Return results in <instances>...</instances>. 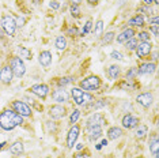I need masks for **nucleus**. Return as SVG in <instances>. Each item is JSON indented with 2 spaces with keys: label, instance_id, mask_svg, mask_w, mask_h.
<instances>
[{
  "label": "nucleus",
  "instance_id": "c85d7f7f",
  "mask_svg": "<svg viewBox=\"0 0 159 158\" xmlns=\"http://www.w3.org/2000/svg\"><path fill=\"white\" fill-rule=\"evenodd\" d=\"M147 130H148V128L146 127V125H142V127H139V130L136 131V138L143 139L144 136L147 135Z\"/></svg>",
  "mask_w": 159,
  "mask_h": 158
},
{
  "label": "nucleus",
  "instance_id": "2f4dec72",
  "mask_svg": "<svg viewBox=\"0 0 159 158\" xmlns=\"http://www.w3.org/2000/svg\"><path fill=\"white\" fill-rule=\"evenodd\" d=\"M136 75H139V71H137V68H131V70L126 72V78H128V79H133Z\"/></svg>",
  "mask_w": 159,
  "mask_h": 158
},
{
  "label": "nucleus",
  "instance_id": "0eeeda50",
  "mask_svg": "<svg viewBox=\"0 0 159 158\" xmlns=\"http://www.w3.org/2000/svg\"><path fill=\"white\" fill-rule=\"evenodd\" d=\"M103 124H105V117L101 113L91 114L87 120V128H90V127H103Z\"/></svg>",
  "mask_w": 159,
  "mask_h": 158
},
{
  "label": "nucleus",
  "instance_id": "f704fd0d",
  "mask_svg": "<svg viewBox=\"0 0 159 158\" xmlns=\"http://www.w3.org/2000/svg\"><path fill=\"white\" fill-rule=\"evenodd\" d=\"M91 27H93V22H91V21H87L86 26L83 27V35L87 34V33H90V31H91Z\"/></svg>",
  "mask_w": 159,
  "mask_h": 158
},
{
  "label": "nucleus",
  "instance_id": "58836bf2",
  "mask_svg": "<svg viewBox=\"0 0 159 158\" xmlns=\"http://www.w3.org/2000/svg\"><path fill=\"white\" fill-rule=\"evenodd\" d=\"M139 11L140 12H146V14L150 15V14H151V8H148V6H143V7H139Z\"/></svg>",
  "mask_w": 159,
  "mask_h": 158
},
{
  "label": "nucleus",
  "instance_id": "e433bc0d",
  "mask_svg": "<svg viewBox=\"0 0 159 158\" xmlns=\"http://www.w3.org/2000/svg\"><path fill=\"white\" fill-rule=\"evenodd\" d=\"M49 7H50V8H53V10H59L60 8V3L57 2V0H50Z\"/></svg>",
  "mask_w": 159,
  "mask_h": 158
},
{
  "label": "nucleus",
  "instance_id": "f257e3e1",
  "mask_svg": "<svg viewBox=\"0 0 159 158\" xmlns=\"http://www.w3.org/2000/svg\"><path fill=\"white\" fill-rule=\"evenodd\" d=\"M23 123V118L20 114H18L15 110L6 109L0 113V127L6 131H11L16 125H20Z\"/></svg>",
  "mask_w": 159,
  "mask_h": 158
},
{
  "label": "nucleus",
  "instance_id": "7ed1b4c3",
  "mask_svg": "<svg viewBox=\"0 0 159 158\" xmlns=\"http://www.w3.org/2000/svg\"><path fill=\"white\" fill-rule=\"evenodd\" d=\"M2 27H3V30L6 31V34H8L12 37V35L15 34V30H16V22L14 21L12 16L4 15L2 18Z\"/></svg>",
  "mask_w": 159,
  "mask_h": 158
},
{
  "label": "nucleus",
  "instance_id": "de8ad7c7",
  "mask_svg": "<svg viewBox=\"0 0 159 158\" xmlns=\"http://www.w3.org/2000/svg\"><path fill=\"white\" fill-rule=\"evenodd\" d=\"M76 149H78V150H82V149H83V145H82V143H79V145L76 146Z\"/></svg>",
  "mask_w": 159,
  "mask_h": 158
},
{
  "label": "nucleus",
  "instance_id": "2eb2a0df",
  "mask_svg": "<svg viewBox=\"0 0 159 158\" xmlns=\"http://www.w3.org/2000/svg\"><path fill=\"white\" fill-rule=\"evenodd\" d=\"M133 35H135V30H133V29H125V30L117 37V41L120 42V44H124V42H126L128 40L133 38Z\"/></svg>",
  "mask_w": 159,
  "mask_h": 158
},
{
  "label": "nucleus",
  "instance_id": "dca6fc26",
  "mask_svg": "<svg viewBox=\"0 0 159 158\" xmlns=\"http://www.w3.org/2000/svg\"><path fill=\"white\" fill-rule=\"evenodd\" d=\"M71 94H72V97H74L76 105H84V102H83V94H84V91H83L82 89L74 87L71 90Z\"/></svg>",
  "mask_w": 159,
  "mask_h": 158
},
{
  "label": "nucleus",
  "instance_id": "412c9836",
  "mask_svg": "<svg viewBox=\"0 0 159 158\" xmlns=\"http://www.w3.org/2000/svg\"><path fill=\"white\" fill-rule=\"evenodd\" d=\"M121 135H122V131H121V128H118V127H111L107 130V138H109L110 141H116V139H118Z\"/></svg>",
  "mask_w": 159,
  "mask_h": 158
},
{
  "label": "nucleus",
  "instance_id": "09e8293b",
  "mask_svg": "<svg viewBox=\"0 0 159 158\" xmlns=\"http://www.w3.org/2000/svg\"><path fill=\"white\" fill-rule=\"evenodd\" d=\"M42 2V0H33V3H34V4H39V3H41Z\"/></svg>",
  "mask_w": 159,
  "mask_h": 158
},
{
  "label": "nucleus",
  "instance_id": "393cba45",
  "mask_svg": "<svg viewBox=\"0 0 159 158\" xmlns=\"http://www.w3.org/2000/svg\"><path fill=\"white\" fill-rule=\"evenodd\" d=\"M18 53H19V57H23L26 60H31V52L27 48H25V46H19L18 48Z\"/></svg>",
  "mask_w": 159,
  "mask_h": 158
},
{
  "label": "nucleus",
  "instance_id": "7c9ffc66",
  "mask_svg": "<svg viewBox=\"0 0 159 158\" xmlns=\"http://www.w3.org/2000/svg\"><path fill=\"white\" fill-rule=\"evenodd\" d=\"M113 38H114V33H113V31L106 33V35L103 37V44H110V42L113 41Z\"/></svg>",
  "mask_w": 159,
  "mask_h": 158
},
{
  "label": "nucleus",
  "instance_id": "6e6552de",
  "mask_svg": "<svg viewBox=\"0 0 159 158\" xmlns=\"http://www.w3.org/2000/svg\"><path fill=\"white\" fill-rule=\"evenodd\" d=\"M139 123H140L139 118H137L136 116H133V114H131V113L125 114V116L122 117V127L128 128V130L137 127V125H139Z\"/></svg>",
  "mask_w": 159,
  "mask_h": 158
},
{
  "label": "nucleus",
  "instance_id": "39448f33",
  "mask_svg": "<svg viewBox=\"0 0 159 158\" xmlns=\"http://www.w3.org/2000/svg\"><path fill=\"white\" fill-rule=\"evenodd\" d=\"M12 108H14V110H15L18 114H20L22 117H29V116H31V109H30V106H29L27 104H25L23 101H14V102H12Z\"/></svg>",
  "mask_w": 159,
  "mask_h": 158
},
{
  "label": "nucleus",
  "instance_id": "4be33fe9",
  "mask_svg": "<svg viewBox=\"0 0 159 158\" xmlns=\"http://www.w3.org/2000/svg\"><path fill=\"white\" fill-rule=\"evenodd\" d=\"M10 151H11L14 156H19V154H22L23 153V145H22V142H15L11 147H10Z\"/></svg>",
  "mask_w": 159,
  "mask_h": 158
},
{
  "label": "nucleus",
  "instance_id": "c03bdc74",
  "mask_svg": "<svg viewBox=\"0 0 159 158\" xmlns=\"http://www.w3.org/2000/svg\"><path fill=\"white\" fill-rule=\"evenodd\" d=\"M99 0H87V3L89 4H91V6H94V4H97V3H98Z\"/></svg>",
  "mask_w": 159,
  "mask_h": 158
},
{
  "label": "nucleus",
  "instance_id": "bb28decb",
  "mask_svg": "<svg viewBox=\"0 0 159 158\" xmlns=\"http://www.w3.org/2000/svg\"><path fill=\"white\" fill-rule=\"evenodd\" d=\"M102 31H103V22H102V21H98V22L95 23V30H94V34H95V37H101V35H102Z\"/></svg>",
  "mask_w": 159,
  "mask_h": 158
},
{
  "label": "nucleus",
  "instance_id": "b1692460",
  "mask_svg": "<svg viewBox=\"0 0 159 158\" xmlns=\"http://www.w3.org/2000/svg\"><path fill=\"white\" fill-rule=\"evenodd\" d=\"M55 45H56V48L59 49V51H64V49L67 48V40L63 37V35H59V37L56 38V41H55Z\"/></svg>",
  "mask_w": 159,
  "mask_h": 158
},
{
  "label": "nucleus",
  "instance_id": "f03ea898",
  "mask_svg": "<svg viewBox=\"0 0 159 158\" xmlns=\"http://www.w3.org/2000/svg\"><path fill=\"white\" fill-rule=\"evenodd\" d=\"M11 70H12V74L15 75V77L20 78L23 77L25 72H26V66H25L23 60L20 59V57H12L11 59Z\"/></svg>",
  "mask_w": 159,
  "mask_h": 158
},
{
  "label": "nucleus",
  "instance_id": "6ab92c4d",
  "mask_svg": "<svg viewBox=\"0 0 159 158\" xmlns=\"http://www.w3.org/2000/svg\"><path fill=\"white\" fill-rule=\"evenodd\" d=\"M89 130V139L90 141H97L102 136V127H90Z\"/></svg>",
  "mask_w": 159,
  "mask_h": 158
},
{
  "label": "nucleus",
  "instance_id": "f8f14e48",
  "mask_svg": "<svg viewBox=\"0 0 159 158\" xmlns=\"http://www.w3.org/2000/svg\"><path fill=\"white\" fill-rule=\"evenodd\" d=\"M79 136V127L78 125H74V127L70 130V132H68V136H67V146L70 147V149H72L75 145V142H76Z\"/></svg>",
  "mask_w": 159,
  "mask_h": 158
},
{
  "label": "nucleus",
  "instance_id": "f3484780",
  "mask_svg": "<svg viewBox=\"0 0 159 158\" xmlns=\"http://www.w3.org/2000/svg\"><path fill=\"white\" fill-rule=\"evenodd\" d=\"M52 98L55 100L56 102H66L68 100V94L66 90H63V89H59V90L53 91L52 93Z\"/></svg>",
  "mask_w": 159,
  "mask_h": 158
},
{
  "label": "nucleus",
  "instance_id": "37998d69",
  "mask_svg": "<svg viewBox=\"0 0 159 158\" xmlns=\"http://www.w3.org/2000/svg\"><path fill=\"white\" fill-rule=\"evenodd\" d=\"M82 0H70L71 6H79V3H80Z\"/></svg>",
  "mask_w": 159,
  "mask_h": 158
},
{
  "label": "nucleus",
  "instance_id": "473e14b6",
  "mask_svg": "<svg viewBox=\"0 0 159 158\" xmlns=\"http://www.w3.org/2000/svg\"><path fill=\"white\" fill-rule=\"evenodd\" d=\"M72 81H74V78H71V77L61 78L60 81H59V86H66V85H68V83H71Z\"/></svg>",
  "mask_w": 159,
  "mask_h": 158
},
{
  "label": "nucleus",
  "instance_id": "c9c22d12",
  "mask_svg": "<svg viewBox=\"0 0 159 158\" xmlns=\"http://www.w3.org/2000/svg\"><path fill=\"white\" fill-rule=\"evenodd\" d=\"M139 40H142V42H146L150 40V34L147 31H142V33H139Z\"/></svg>",
  "mask_w": 159,
  "mask_h": 158
},
{
  "label": "nucleus",
  "instance_id": "ddd939ff",
  "mask_svg": "<svg viewBox=\"0 0 159 158\" xmlns=\"http://www.w3.org/2000/svg\"><path fill=\"white\" fill-rule=\"evenodd\" d=\"M49 116L52 118H61L66 116V109L61 105H53L49 109Z\"/></svg>",
  "mask_w": 159,
  "mask_h": 158
},
{
  "label": "nucleus",
  "instance_id": "5701e85b",
  "mask_svg": "<svg viewBox=\"0 0 159 158\" xmlns=\"http://www.w3.org/2000/svg\"><path fill=\"white\" fill-rule=\"evenodd\" d=\"M128 25H131V26H143V25H144V18H143V15L137 14L136 16H133L132 19H129Z\"/></svg>",
  "mask_w": 159,
  "mask_h": 158
},
{
  "label": "nucleus",
  "instance_id": "4c0bfd02",
  "mask_svg": "<svg viewBox=\"0 0 159 158\" xmlns=\"http://www.w3.org/2000/svg\"><path fill=\"white\" fill-rule=\"evenodd\" d=\"M111 59H116V60H122V55L120 52H117V51H114V52H111Z\"/></svg>",
  "mask_w": 159,
  "mask_h": 158
},
{
  "label": "nucleus",
  "instance_id": "20e7f679",
  "mask_svg": "<svg viewBox=\"0 0 159 158\" xmlns=\"http://www.w3.org/2000/svg\"><path fill=\"white\" fill-rule=\"evenodd\" d=\"M101 86V79L98 77H89L80 82V87L84 90H97Z\"/></svg>",
  "mask_w": 159,
  "mask_h": 158
},
{
  "label": "nucleus",
  "instance_id": "4468645a",
  "mask_svg": "<svg viewBox=\"0 0 159 158\" xmlns=\"http://www.w3.org/2000/svg\"><path fill=\"white\" fill-rule=\"evenodd\" d=\"M155 70H157V66H155V63H143L142 66L137 68L139 74H142V75L154 74V72H155Z\"/></svg>",
  "mask_w": 159,
  "mask_h": 158
},
{
  "label": "nucleus",
  "instance_id": "a878e982",
  "mask_svg": "<svg viewBox=\"0 0 159 158\" xmlns=\"http://www.w3.org/2000/svg\"><path fill=\"white\" fill-rule=\"evenodd\" d=\"M107 74H109L110 79H117L118 75H120V67H118V66H110Z\"/></svg>",
  "mask_w": 159,
  "mask_h": 158
},
{
  "label": "nucleus",
  "instance_id": "cd10ccee",
  "mask_svg": "<svg viewBox=\"0 0 159 158\" xmlns=\"http://www.w3.org/2000/svg\"><path fill=\"white\" fill-rule=\"evenodd\" d=\"M125 44H126V49H128V51H135L136 46H137V40L131 38V40H128Z\"/></svg>",
  "mask_w": 159,
  "mask_h": 158
},
{
  "label": "nucleus",
  "instance_id": "ea45409f",
  "mask_svg": "<svg viewBox=\"0 0 159 158\" xmlns=\"http://www.w3.org/2000/svg\"><path fill=\"white\" fill-rule=\"evenodd\" d=\"M68 34H71L72 37H74L75 34H78V29H76V27H71V29H68Z\"/></svg>",
  "mask_w": 159,
  "mask_h": 158
},
{
  "label": "nucleus",
  "instance_id": "5fc2aeb1",
  "mask_svg": "<svg viewBox=\"0 0 159 158\" xmlns=\"http://www.w3.org/2000/svg\"><path fill=\"white\" fill-rule=\"evenodd\" d=\"M48 158H52V157H48Z\"/></svg>",
  "mask_w": 159,
  "mask_h": 158
},
{
  "label": "nucleus",
  "instance_id": "423d86ee",
  "mask_svg": "<svg viewBox=\"0 0 159 158\" xmlns=\"http://www.w3.org/2000/svg\"><path fill=\"white\" fill-rule=\"evenodd\" d=\"M151 49H152V45H151V42H140L139 45L136 46V55L137 57H140V59H143V57L148 56L151 53Z\"/></svg>",
  "mask_w": 159,
  "mask_h": 158
},
{
  "label": "nucleus",
  "instance_id": "3c124183",
  "mask_svg": "<svg viewBox=\"0 0 159 158\" xmlns=\"http://www.w3.org/2000/svg\"><path fill=\"white\" fill-rule=\"evenodd\" d=\"M76 158H86V156H82V154H78Z\"/></svg>",
  "mask_w": 159,
  "mask_h": 158
},
{
  "label": "nucleus",
  "instance_id": "9b49d317",
  "mask_svg": "<svg viewBox=\"0 0 159 158\" xmlns=\"http://www.w3.org/2000/svg\"><path fill=\"white\" fill-rule=\"evenodd\" d=\"M152 94H150V93H143V94H139L136 97V102L139 104V105H142L143 108H148L152 104Z\"/></svg>",
  "mask_w": 159,
  "mask_h": 158
},
{
  "label": "nucleus",
  "instance_id": "1a4fd4ad",
  "mask_svg": "<svg viewBox=\"0 0 159 158\" xmlns=\"http://www.w3.org/2000/svg\"><path fill=\"white\" fill-rule=\"evenodd\" d=\"M30 91L33 93V94H35L37 97H39V98L44 100L49 93V87L46 85H34V86H31Z\"/></svg>",
  "mask_w": 159,
  "mask_h": 158
},
{
  "label": "nucleus",
  "instance_id": "79ce46f5",
  "mask_svg": "<svg viewBox=\"0 0 159 158\" xmlns=\"http://www.w3.org/2000/svg\"><path fill=\"white\" fill-rule=\"evenodd\" d=\"M151 31H152V33H154V35H155V37H158V25H154V26L152 27H151Z\"/></svg>",
  "mask_w": 159,
  "mask_h": 158
},
{
  "label": "nucleus",
  "instance_id": "aec40b11",
  "mask_svg": "<svg viewBox=\"0 0 159 158\" xmlns=\"http://www.w3.org/2000/svg\"><path fill=\"white\" fill-rule=\"evenodd\" d=\"M150 151L152 153V156L155 158L159 157V142H158V136L154 135L152 139L150 141Z\"/></svg>",
  "mask_w": 159,
  "mask_h": 158
},
{
  "label": "nucleus",
  "instance_id": "603ef678",
  "mask_svg": "<svg viewBox=\"0 0 159 158\" xmlns=\"http://www.w3.org/2000/svg\"><path fill=\"white\" fill-rule=\"evenodd\" d=\"M154 3H155V4H158V3H159V0H154Z\"/></svg>",
  "mask_w": 159,
  "mask_h": 158
},
{
  "label": "nucleus",
  "instance_id": "72a5a7b5",
  "mask_svg": "<svg viewBox=\"0 0 159 158\" xmlns=\"http://www.w3.org/2000/svg\"><path fill=\"white\" fill-rule=\"evenodd\" d=\"M79 14H80V10H79V6H71V15L78 18Z\"/></svg>",
  "mask_w": 159,
  "mask_h": 158
},
{
  "label": "nucleus",
  "instance_id": "a19ab883",
  "mask_svg": "<svg viewBox=\"0 0 159 158\" xmlns=\"http://www.w3.org/2000/svg\"><path fill=\"white\" fill-rule=\"evenodd\" d=\"M158 22H159V18H158V16H152V18H150V23L152 25V26H154V25H158Z\"/></svg>",
  "mask_w": 159,
  "mask_h": 158
},
{
  "label": "nucleus",
  "instance_id": "a18cd8bd",
  "mask_svg": "<svg viewBox=\"0 0 159 158\" xmlns=\"http://www.w3.org/2000/svg\"><path fill=\"white\" fill-rule=\"evenodd\" d=\"M154 3V0H144V4L146 6H150V4H152Z\"/></svg>",
  "mask_w": 159,
  "mask_h": 158
},
{
  "label": "nucleus",
  "instance_id": "8fccbe9b",
  "mask_svg": "<svg viewBox=\"0 0 159 158\" xmlns=\"http://www.w3.org/2000/svg\"><path fill=\"white\" fill-rule=\"evenodd\" d=\"M25 22V19L23 18H20V19H18V23H23Z\"/></svg>",
  "mask_w": 159,
  "mask_h": 158
},
{
  "label": "nucleus",
  "instance_id": "a211bd4d",
  "mask_svg": "<svg viewBox=\"0 0 159 158\" xmlns=\"http://www.w3.org/2000/svg\"><path fill=\"white\" fill-rule=\"evenodd\" d=\"M39 64H41L42 67H48L50 63H52V53L49 51H44L39 53Z\"/></svg>",
  "mask_w": 159,
  "mask_h": 158
},
{
  "label": "nucleus",
  "instance_id": "864d4df0",
  "mask_svg": "<svg viewBox=\"0 0 159 158\" xmlns=\"http://www.w3.org/2000/svg\"><path fill=\"white\" fill-rule=\"evenodd\" d=\"M139 158H143V157H139Z\"/></svg>",
  "mask_w": 159,
  "mask_h": 158
},
{
  "label": "nucleus",
  "instance_id": "9d476101",
  "mask_svg": "<svg viewBox=\"0 0 159 158\" xmlns=\"http://www.w3.org/2000/svg\"><path fill=\"white\" fill-rule=\"evenodd\" d=\"M12 77H14V74H12L11 67L6 66L0 70V81H2L4 85H8L10 82L12 81Z\"/></svg>",
  "mask_w": 159,
  "mask_h": 158
},
{
  "label": "nucleus",
  "instance_id": "49530a36",
  "mask_svg": "<svg viewBox=\"0 0 159 158\" xmlns=\"http://www.w3.org/2000/svg\"><path fill=\"white\" fill-rule=\"evenodd\" d=\"M106 145H107V141H106V139H103L102 143H101V146H106Z\"/></svg>",
  "mask_w": 159,
  "mask_h": 158
},
{
  "label": "nucleus",
  "instance_id": "c756f323",
  "mask_svg": "<svg viewBox=\"0 0 159 158\" xmlns=\"http://www.w3.org/2000/svg\"><path fill=\"white\" fill-rule=\"evenodd\" d=\"M79 116H80V110H79V109H75L74 112L71 113L70 121H71L72 124H74V123H76V121H78V118H79Z\"/></svg>",
  "mask_w": 159,
  "mask_h": 158
}]
</instances>
